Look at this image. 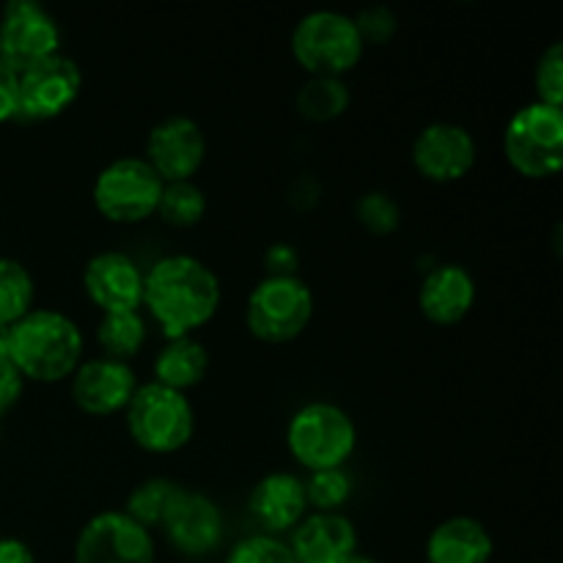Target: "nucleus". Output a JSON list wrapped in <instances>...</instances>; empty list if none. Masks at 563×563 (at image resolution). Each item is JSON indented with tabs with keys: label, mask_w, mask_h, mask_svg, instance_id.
Here are the masks:
<instances>
[{
	"label": "nucleus",
	"mask_w": 563,
	"mask_h": 563,
	"mask_svg": "<svg viewBox=\"0 0 563 563\" xmlns=\"http://www.w3.org/2000/svg\"><path fill=\"white\" fill-rule=\"evenodd\" d=\"M97 341L104 350V357L113 361H130L146 344V322L141 311L102 313L97 324Z\"/></svg>",
	"instance_id": "nucleus-22"
},
{
	"label": "nucleus",
	"mask_w": 563,
	"mask_h": 563,
	"mask_svg": "<svg viewBox=\"0 0 563 563\" xmlns=\"http://www.w3.org/2000/svg\"><path fill=\"white\" fill-rule=\"evenodd\" d=\"M220 280L212 267L187 253L157 258L143 275V306L168 339L203 328L220 308Z\"/></svg>",
	"instance_id": "nucleus-1"
},
{
	"label": "nucleus",
	"mask_w": 563,
	"mask_h": 563,
	"mask_svg": "<svg viewBox=\"0 0 563 563\" xmlns=\"http://www.w3.org/2000/svg\"><path fill=\"white\" fill-rule=\"evenodd\" d=\"M350 108V88L341 77H311L297 93V110L308 121H333Z\"/></svg>",
	"instance_id": "nucleus-24"
},
{
	"label": "nucleus",
	"mask_w": 563,
	"mask_h": 563,
	"mask_svg": "<svg viewBox=\"0 0 563 563\" xmlns=\"http://www.w3.org/2000/svg\"><path fill=\"white\" fill-rule=\"evenodd\" d=\"M22 388H25V379L16 372L14 363L9 357H0V416L20 401Z\"/></svg>",
	"instance_id": "nucleus-32"
},
{
	"label": "nucleus",
	"mask_w": 563,
	"mask_h": 563,
	"mask_svg": "<svg viewBox=\"0 0 563 563\" xmlns=\"http://www.w3.org/2000/svg\"><path fill=\"white\" fill-rule=\"evenodd\" d=\"M16 119V71L0 60V124Z\"/></svg>",
	"instance_id": "nucleus-33"
},
{
	"label": "nucleus",
	"mask_w": 563,
	"mask_h": 563,
	"mask_svg": "<svg viewBox=\"0 0 563 563\" xmlns=\"http://www.w3.org/2000/svg\"><path fill=\"white\" fill-rule=\"evenodd\" d=\"M429 563H489L493 537L473 517H449L427 542Z\"/></svg>",
	"instance_id": "nucleus-20"
},
{
	"label": "nucleus",
	"mask_w": 563,
	"mask_h": 563,
	"mask_svg": "<svg viewBox=\"0 0 563 563\" xmlns=\"http://www.w3.org/2000/svg\"><path fill=\"white\" fill-rule=\"evenodd\" d=\"M33 295H36V286L25 264L0 256V328H11L25 313H31Z\"/></svg>",
	"instance_id": "nucleus-23"
},
{
	"label": "nucleus",
	"mask_w": 563,
	"mask_h": 563,
	"mask_svg": "<svg viewBox=\"0 0 563 563\" xmlns=\"http://www.w3.org/2000/svg\"><path fill=\"white\" fill-rule=\"evenodd\" d=\"M476 302V280L462 264H440L423 278L418 291L421 313L434 324H456Z\"/></svg>",
	"instance_id": "nucleus-18"
},
{
	"label": "nucleus",
	"mask_w": 563,
	"mask_h": 563,
	"mask_svg": "<svg viewBox=\"0 0 563 563\" xmlns=\"http://www.w3.org/2000/svg\"><path fill=\"white\" fill-rule=\"evenodd\" d=\"M165 181L143 157H121L93 179V207L110 223H141L157 214Z\"/></svg>",
	"instance_id": "nucleus-8"
},
{
	"label": "nucleus",
	"mask_w": 563,
	"mask_h": 563,
	"mask_svg": "<svg viewBox=\"0 0 563 563\" xmlns=\"http://www.w3.org/2000/svg\"><path fill=\"white\" fill-rule=\"evenodd\" d=\"M0 563H36L31 548L20 539H0Z\"/></svg>",
	"instance_id": "nucleus-35"
},
{
	"label": "nucleus",
	"mask_w": 563,
	"mask_h": 563,
	"mask_svg": "<svg viewBox=\"0 0 563 563\" xmlns=\"http://www.w3.org/2000/svg\"><path fill=\"white\" fill-rule=\"evenodd\" d=\"M137 388L130 363L113 357H93L71 374V399L88 416L108 418L124 412Z\"/></svg>",
	"instance_id": "nucleus-15"
},
{
	"label": "nucleus",
	"mask_w": 563,
	"mask_h": 563,
	"mask_svg": "<svg viewBox=\"0 0 563 563\" xmlns=\"http://www.w3.org/2000/svg\"><path fill=\"white\" fill-rule=\"evenodd\" d=\"M533 86H537V102L563 108V44L553 42L537 60L533 71Z\"/></svg>",
	"instance_id": "nucleus-29"
},
{
	"label": "nucleus",
	"mask_w": 563,
	"mask_h": 563,
	"mask_svg": "<svg viewBox=\"0 0 563 563\" xmlns=\"http://www.w3.org/2000/svg\"><path fill=\"white\" fill-rule=\"evenodd\" d=\"M209 372L207 346L192 335L168 339V344L154 357V383L165 385L185 394L187 388H196Z\"/></svg>",
	"instance_id": "nucleus-21"
},
{
	"label": "nucleus",
	"mask_w": 563,
	"mask_h": 563,
	"mask_svg": "<svg viewBox=\"0 0 563 563\" xmlns=\"http://www.w3.org/2000/svg\"><path fill=\"white\" fill-rule=\"evenodd\" d=\"M267 269L269 275H295L297 269V251L291 245H273L267 251Z\"/></svg>",
	"instance_id": "nucleus-34"
},
{
	"label": "nucleus",
	"mask_w": 563,
	"mask_h": 563,
	"mask_svg": "<svg viewBox=\"0 0 563 563\" xmlns=\"http://www.w3.org/2000/svg\"><path fill=\"white\" fill-rule=\"evenodd\" d=\"M306 509V484L295 473H269L251 493V515L273 533L300 526Z\"/></svg>",
	"instance_id": "nucleus-19"
},
{
	"label": "nucleus",
	"mask_w": 563,
	"mask_h": 563,
	"mask_svg": "<svg viewBox=\"0 0 563 563\" xmlns=\"http://www.w3.org/2000/svg\"><path fill=\"white\" fill-rule=\"evenodd\" d=\"M9 361L22 379L58 383L82 363V333L66 313L33 308L9 328Z\"/></svg>",
	"instance_id": "nucleus-2"
},
{
	"label": "nucleus",
	"mask_w": 563,
	"mask_h": 563,
	"mask_svg": "<svg viewBox=\"0 0 563 563\" xmlns=\"http://www.w3.org/2000/svg\"><path fill=\"white\" fill-rule=\"evenodd\" d=\"M302 484H306L308 506H317V511H339L352 495V478L346 476L344 467L317 471Z\"/></svg>",
	"instance_id": "nucleus-27"
},
{
	"label": "nucleus",
	"mask_w": 563,
	"mask_h": 563,
	"mask_svg": "<svg viewBox=\"0 0 563 563\" xmlns=\"http://www.w3.org/2000/svg\"><path fill=\"white\" fill-rule=\"evenodd\" d=\"M60 31L36 0H11L0 14V60L11 71L31 69L38 60L60 53Z\"/></svg>",
	"instance_id": "nucleus-9"
},
{
	"label": "nucleus",
	"mask_w": 563,
	"mask_h": 563,
	"mask_svg": "<svg viewBox=\"0 0 563 563\" xmlns=\"http://www.w3.org/2000/svg\"><path fill=\"white\" fill-rule=\"evenodd\" d=\"M75 563H154V539L124 511H102L82 526Z\"/></svg>",
	"instance_id": "nucleus-11"
},
{
	"label": "nucleus",
	"mask_w": 563,
	"mask_h": 563,
	"mask_svg": "<svg viewBox=\"0 0 563 563\" xmlns=\"http://www.w3.org/2000/svg\"><path fill=\"white\" fill-rule=\"evenodd\" d=\"M478 157L471 130L454 121L427 124L412 141V165L418 174L438 185L465 179Z\"/></svg>",
	"instance_id": "nucleus-12"
},
{
	"label": "nucleus",
	"mask_w": 563,
	"mask_h": 563,
	"mask_svg": "<svg viewBox=\"0 0 563 563\" xmlns=\"http://www.w3.org/2000/svg\"><path fill=\"white\" fill-rule=\"evenodd\" d=\"M157 214L168 225L176 229H190V225L201 223L207 214V196L196 181H168L159 196Z\"/></svg>",
	"instance_id": "nucleus-26"
},
{
	"label": "nucleus",
	"mask_w": 563,
	"mask_h": 563,
	"mask_svg": "<svg viewBox=\"0 0 563 563\" xmlns=\"http://www.w3.org/2000/svg\"><path fill=\"white\" fill-rule=\"evenodd\" d=\"M355 218L361 220L363 229H368L377 236H385L399 229L401 209L388 192H366V196L357 198Z\"/></svg>",
	"instance_id": "nucleus-28"
},
{
	"label": "nucleus",
	"mask_w": 563,
	"mask_h": 563,
	"mask_svg": "<svg viewBox=\"0 0 563 563\" xmlns=\"http://www.w3.org/2000/svg\"><path fill=\"white\" fill-rule=\"evenodd\" d=\"M225 563H295L289 544L278 542L269 533H256L234 544Z\"/></svg>",
	"instance_id": "nucleus-30"
},
{
	"label": "nucleus",
	"mask_w": 563,
	"mask_h": 563,
	"mask_svg": "<svg viewBox=\"0 0 563 563\" xmlns=\"http://www.w3.org/2000/svg\"><path fill=\"white\" fill-rule=\"evenodd\" d=\"M9 328H0V357H9Z\"/></svg>",
	"instance_id": "nucleus-36"
},
{
	"label": "nucleus",
	"mask_w": 563,
	"mask_h": 563,
	"mask_svg": "<svg viewBox=\"0 0 563 563\" xmlns=\"http://www.w3.org/2000/svg\"><path fill=\"white\" fill-rule=\"evenodd\" d=\"M295 563H346L357 550V531L341 511L302 517L289 544Z\"/></svg>",
	"instance_id": "nucleus-17"
},
{
	"label": "nucleus",
	"mask_w": 563,
	"mask_h": 563,
	"mask_svg": "<svg viewBox=\"0 0 563 563\" xmlns=\"http://www.w3.org/2000/svg\"><path fill=\"white\" fill-rule=\"evenodd\" d=\"M291 456L311 473L344 467L357 445L355 421L333 401H308L286 427Z\"/></svg>",
	"instance_id": "nucleus-5"
},
{
	"label": "nucleus",
	"mask_w": 563,
	"mask_h": 563,
	"mask_svg": "<svg viewBox=\"0 0 563 563\" xmlns=\"http://www.w3.org/2000/svg\"><path fill=\"white\" fill-rule=\"evenodd\" d=\"M126 429L137 449L148 454H174L185 449L196 432V412L181 390L159 383L137 385L124 410Z\"/></svg>",
	"instance_id": "nucleus-3"
},
{
	"label": "nucleus",
	"mask_w": 563,
	"mask_h": 563,
	"mask_svg": "<svg viewBox=\"0 0 563 563\" xmlns=\"http://www.w3.org/2000/svg\"><path fill=\"white\" fill-rule=\"evenodd\" d=\"M346 563H377V561H374V559H366V555H352V559L350 561H346Z\"/></svg>",
	"instance_id": "nucleus-37"
},
{
	"label": "nucleus",
	"mask_w": 563,
	"mask_h": 563,
	"mask_svg": "<svg viewBox=\"0 0 563 563\" xmlns=\"http://www.w3.org/2000/svg\"><path fill=\"white\" fill-rule=\"evenodd\" d=\"M313 317V295L297 275H267L245 306L247 330L267 344H289Z\"/></svg>",
	"instance_id": "nucleus-7"
},
{
	"label": "nucleus",
	"mask_w": 563,
	"mask_h": 563,
	"mask_svg": "<svg viewBox=\"0 0 563 563\" xmlns=\"http://www.w3.org/2000/svg\"><path fill=\"white\" fill-rule=\"evenodd\" d=\"M80 66L64 53L38 60L16 75V115L27 121H49L80 97Z\"/></svg>",
	"instance_id": "nucleus-10"
},
{
	"label": "nucleus",
	"mask_w": 563,
	"mask_h": 563,
	"mask_svg": "<svg viewBox=\"0 0 563 563\" xmlns=\"http://www.w3.org/2000/svg\"><path fill=\"white\" fill-rule=\"evenodd\" d=\"M163 528L179 553L201 559L223 539V515L209 495L181 487L165 515Z\"/></svg>",
	"instance_id": "nucleus-16"
},
{
	"label": "nucleus",
	"mask_w": 563,
	"mask_h": 563,
	"mask_svg": "<svg viewBox=\"0 0 563 563\" xmlns=\"http://www.w3.org/2000/svg\"><path fill=\"white\" fill-rule=\"evenodd\" d=\"M143 269L121 251H102L88 258L82 269V289L102 313L141 311Z\"/></svg>",
	"instance_id": "nucleus-14"
},
{
	"label": "nucleus",
	"mask_w": 563,
	"mask_h": 563,
	"mask_svg": "<svg viewBox=\"0 0 563 563\" xmlns=\"http://www.w3.org/2000/svg\"><path fill=\"white\" fill-rule=\"evenodd\" d=\"M355 20L357 33H361L363 44H385L394 38L399 20H396L394 9L388 5H368L361 14L352 16Z\"/></svg>",
	"instance_id": "nucleus-31"
},
{
	"label": "nucleus",
	"mask_w": 563,
	"mask_h": 563,
	"mask_svg": "<svg viewBox=\"0 0 563 563\" xmlns=\"http://www.w3.org/2000/svg\"><path fill=\"white\" fill-rule=\"evenodd\" d=\"M511 168L528 179H550L563 165V110L544 102L522 104L504 132Z\"/></svg>",
	"instance_id": "nucleus-6"
},
{
	"label": "nucleus",
	"mask_w": 563,
	"mask_h": 563,
	"mask_svg": "<svg viewBox=\"0 0 563 563\" xmlns=\"http://www.w3.org/2000/svg\"><path fill=\"white\" fill-rule=\"evenodd\" d=\"M366 44L355 20L333 9H317L291 31V55L311 77H341L361 64Z\"/></svg>",
	"instance_id": "nucleus-4"
},
{
	"label": "nucleus",
	"mask_w": 563,
	"mask_h": 563,
	"mask_svg": "<svg viewBox=\"0 0 563 563\" xmlns=\"http://www.w3.org/2000/svg\"><path fill=\"white\" fill-rule=\"evenodd\" d=\"M179 489V484L170 482V478H146V482H141L130 493L124 515L135 520L137 526L146 528V531L152 526H163L165 515H168Z\"/></svg>",
	"instance_id": "nucleus-25"
},
{
	"label": "nucleus",
	"mask_w": 563,
	"mask_h": 563,
	"mask_svg": "<svg viewBox=\"0 0 563 563\" xmlns=\"http://www.w3.org/2000/svg\"><path fill=\"white\" fill-rule=\"evenodd\" d=\"M207 157V135L190 115H168L159 121L146 141V163L168 181H190Z\"/></svg>",
	"instance_id": "nucleus-13"
}]
</instances>
